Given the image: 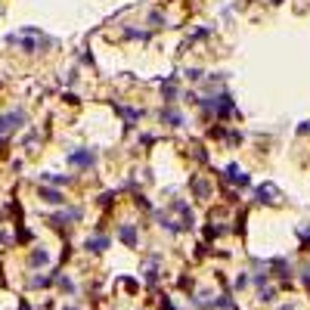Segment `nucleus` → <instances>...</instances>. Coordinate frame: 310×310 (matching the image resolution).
I'll use <instances>...</instances> for the list:
<instances>
[{
	"instance_id": "obj_7",
	"label": "nucleus",
	"mask_w": 310,
	"mask_h": 310,
	"mask_svg": "<svg viewBox=\"0 0 310 310\" xmlns=\"http://www.w3.org/2000/svg\"><path fill=\"white\" fill-rule=\"evenodd\" d=\"M109 245H112V239H109V236H93V239H87V251H106Z\"/></svg>"
},
{
	"instance_id": "obj_8",
	"label": "nucleus",
	"mask_w": 310,
	"mask_h": 310,
	"mask_svg": "<svg viewBox=\"0 0 310 310\" xmlns=\"http://www.w3.org/2000/svg\"><path fill=\"white\" fill-rule=\"evenodd\" d=\"M115 109H118V112L124 115V121H128V124H137V121H140V115H143L140 109H128V106H115Z\"/></svg>"
},
{
	"instance_id": "obj_2",
	"label": "nucleus",
	"mask_w": 310,
	"mask_h": 310,
	"mask_svg": "<svg viewBox=\"0 0 310 310\" xmlns=\"http://www.w3.org/2000/svg\"><path fill=\"white\" fill-rule=\"evenodd\" d=\"M69 164H74V167H93L96 164V152H93V149H78V152L69 155Z\"/></svg>"
},
{
	"instance_id": "obj_11",
	"label": "nucleus",
	"mask_w": 310,
	"mask_h": 310,
	"mask_svg": "<svg viewBox=\"0 0 310 310\" xmlns=\"http://www.w3.org/2000/svg\"><path fill=\"white\" fill-rule=\"evenodd\" d=\"M78 217H81V211H78V208H72V211L56 214V217H53V223H69V220H78Z\"/></svg>"
},
{
	"instance_id": "obj_1",
	"label": "nucleus",
	"mask_w": 310,
	"mask_h": 310,
	"mask_svg": "<svg viewBox=\"0 0 310 310\" xmlns=\"http://www.w3.org/2000/svg\"><path fill=\"white\" fill-rule=\"evenodd\" d=\"M25 124V112H6V115H0V133H10V130H16V128H22Z\"/></svg>"
},
{
	"instance_id": "obj_4",
	"label": "nucleus",
	"mask_w": 310,
	"mask_h": 310,
	"mask_svg": "<svg viewBox=\"0 0 310 310\" xmlns=\"http://www.w3.org/2000/svg\"><path fill=\"white\" fill-rule=\"evenodd\" d=\"M162 121H164V124H171V128H180V124H183V115L177 112V109L167 106V109H162Z\"/></svg>"
},
{
	"instance_id": "obj_24",
	"label": "nucleus",
	"mask_w": 310,
	"mask_h": 310,
	"mask_svg": "<svg viewBox=\"0 0 310 310\" xmlns=\"http://www.w3.org/2000/svg\"><path fill=\"white\" fill-rule=\"evenodd\" d=\"M0 146H3V140H0Z\"/></svg>"
},
{
	"instance_id": "obj_21",
	"label": "nucleus",
	"mask_w": 310,
	"mask_h": 310,
	"mask_svg": "<svg viewBox=\"0 0 310 310\" xmlns=\"http://www.w3.org/2000/svg\"><path fill=\"white\" fill-rule=\"evenodd\" d=\"M304 286L310 289V267H307V270H304Z\"/></svg>"
},
{
	"instance_id": "obj_20",
	"label": "nucleus",
	"mask_w": 310,
	"mask_h": 310,
	"mask_svg": "<svg viewBox=\"0 0 310 310\" xmlns=\"http://www.w3.org/2000/svg\"><path fill=\"white\" fill-rule=\"evenodd\" d=\"M301 239H304L307 245H310V227H304V230H301Z\"/></svg>"
},
{
	"instance_id": "obj_16",
	"label": "nucleus",
	"mask_w": 310,
	"mask_h": 310,
	"mask_svg": "<svg viewBox=\"0 0 310 310\" xmlns=\"http://www.w3.org/2000/svg\"><path fill=\"white\" fill-rule=\"evenodd\" d=\"M44 180H50V183H56V186H62V183H69V177H56V174H47Z\"/></svg>"
},
{
	"instance_id": "obj_6",
	"label": "nucleus",
	"mask_w": 310,
	"mask_h": 310,
	"mask_svg": "<svg viewBox=\"0 0 310 310\" xmlns=\"http://www.w3.org/2000/svg\"><path fill=\"white\" fill-rule=\"evenodd\" d=\"M227 180H230V183H239V186H248V174H242L236 164L227 167Z\"/></svg>"
},
{
	"instance_id": "obj_19",
	"label": "nucleus",
	"mask_w": 310,
	"mask_h": 310,
	"mask_svg": "<svg viewBox=\"0 0 310 310\" xmlns=\"http://www.w3.org/2000/svg\"><path fill=\"white\" fill-rule=\"evenodd\" d=\"M186 74H189V81H199V78H202V72H199V69H189Z\"/></svg>"
},
{
	"instance_id": "obj_12",
	"label": "nucleus",
	"mask_w": 310,
	"mask_h": 310,
	"mask_svg": "<svg viewBox=\"0 0 310 310\" xmlns=\"http://www.w3.org/2000/svg\"><path fill=\"white\" fill-rule=\"evenodd\" d=\"M257 199H261V202H276V189L270 186V183H267V186L257 189Z\"/></svg>"
},
{
	"instance_id": "obj_5",
	"label": "nucleus",
	"mask_w": 310,
	"mask_h": 310,
	"mask_svg": "<svg viewBox=\"0 0 310 310\" xmlns=\"http://www.w3.org/2000/svg\"><path fill=\"white\" fill-rule=\"evenodd\" d=\"M40 199L50 202V205H62L65 202V196H62L59 189H47V186H40Z\"/></svg>"
},
{
	"instance_id": "obj_15",
	"label": "nucleus",
	"mask_w": 310,
	"mask_h": 310,
	"mask_svg": "<svg viewBox=\"0 0 310 310\" xmlns=\"http://www.w3.org/2000/svg\"><path fill=\"white\" fill-rule=\"evenodd\" d=\"M267 279H270V273H267V270H264V273H257V276H255V286H261V289H264V286H267Z\"/></svg>"
},
{
	"instance_id": "obj_17",
	"label": "nucleus",
	"mask_w": 310,
	"mask_h": 310,
	"mask_svg": "<svg viewBox=\"0 0 310 310\" xmlns=\"http://www.w3.org/2000/svg\"><path fill=\"white\" fill-rule=\"evenodd\" d=\"M273 295H276L273 289H261V301H273Z\"/></svg>"
},
{
	"instance_id": "obj_18",
	"label": "nucleus",
	"mask_w": 310,
	"mask_h": 310,
	"mask_svg": "<svg viewBox=\"0 0 310 310\" xmlns=\"http://www.w3.org/2000/svg\"><path fill=\"white\" fill-rule=\"evenodd\" d=\"M245 286H248V276H245V273L236 276V289H245Z\"/></svg>"
},
{
	"instance_id": "obj_13",
	"label": "nucleus",
	"mask_w": 310,
	"mask_h": 310,
	"mask_svg": "<svg viewBox=\"0 0 310 310\" xmlns=\"http://www.w3.org/2000/svg\"><path fill=\"white\" fill-rule=\"evenodd\" d=\"M53 282V276H31V289H44Z\"/></svg>"
},
{
	"instance_id": "obj_9",
	"label": "nucleus",
	"mask_w": 310,
	"mask_h": 310,
	"mask_svg": "<svg viewBox=\"0 0 310 310\" xmlns=\"http://www.w3.org/2000/svg\"><path fill=\"white\" fill-rule=\"evenodd\" d=\"M28 264H31V267H44V264H50V255H47L44 248H37V251H31Z\"/></svg>"
},
{
	"instance_id": "obj_22",
	"label": "nucleus",
	"mask_w": 310,
	"mask_h": 310,
	"mask_svg": "<svg viewBox=\"0 0 310 310\" xmlns=\"http://www.w3.org/2000/svg\"><path fill=\"white\" fill-rule=\"evenodd\" d=\"M62 310H81V307H62Z\"/></svg>"
},
{
	"instance_id": "obj_23",
	"label": "nucleus",
	"mask_w": 310,
	"mask_h": 310,
	"mask_svg": "<svg viewBox=\"0 0 310 310\" xmlns=\"http://www.w3.org/2000/svg\"><path fill=\"white\" fill-rule=\"evenodd\" d=\"M282 310H292V307H282Z\"/></svg>"
},
{
	"instance_id": "obj_3",
	"label": "nucleus",
	"mask_w": 310,
	"mask_h": 310,
	"mask_svg": "<svg viewBox=\"0 0 310 310\" xmlns=\"http://www.w3.org/2000/svg\"><path fill=\"white\" fill-rule=\"evenodd\" d=\"M118 236H121V242H124L128 248L137 245V227H133V223H124V227L118 230Z\"/></svg>"
},
{
	"instance_id": "obj_14",
	"label": "nucleus",
	"mask_w": 310,
	"mask_h": 310,
	"mask_svg": "<svg viewBox=\"0 0 310 310\" xmlns=\"http://www.w3.org/2000/svg\"><path fill=\"white\" fill-rule=\"evenodd\" d=\"M56 282H59V289H62V292H69V295L74 292V282L69 279V276H56Z\"/></svg>"
},
{
	"instance_id": "obj_10",
	"label": "nucleus",
	"mask_w": 310,
	"mask_h": 310,
	"mask_svg": "<svg viewBox=\"0 0 310 310\" xmlns=\"http://www.w3.org/2000/svg\"><path fill=\"white\" fill-rule=\"evenodd\" d=\"M270 267L276 270V276H282V279H289V264H286V257H273Z\"/></svg>"
}]
</instances>
